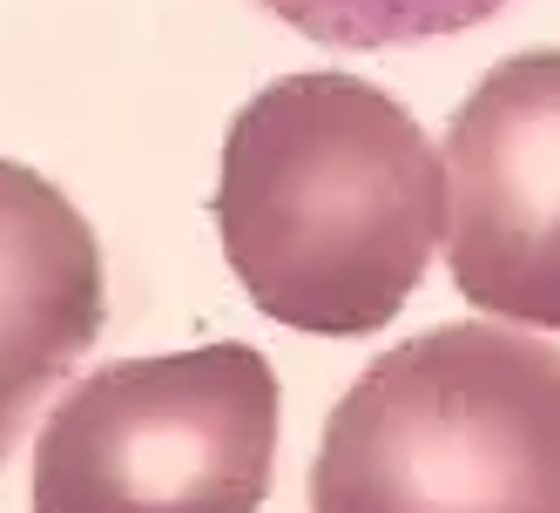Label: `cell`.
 I'll return each instance as SVG.
<instances>
[{
	"instance_id": "cell-1",
	"label": "cell",
	"mask_w": 560,
	"mask_h": 513,
	"mask_svg": "<svg viewBox=\"0 0 560 513\" xmlns=\"http://www.w3.org/2000/svg\"><path fill=\"white\" fill-rule=\"evenodd\" d=\"M217 236L264 318L372 338L446 244V155L358 74H284L223 136Z\"/></svg>"
},
{
	"instance_id": "cell-2",
	"label": "cell",
	"mask_w": 560,
	"mask_h": 513,
	"mask_svg": "<svg viewBox=\"0 0 560 513\" xmlns=\"http://www.w3.org/2000/svg\"><path fill=\"white\" fill-rule=\"evenodd\" d=\"M311 513H560V345L432 325L331 406Z\"/></svg>"
},
{
	"instance_id": "cell-3",
	"label": "cell",
	"mask_w": 560,
	"mask_h": 513,
	"mask_svg": "<svg viewBox=\"0 0 560 513\" xmlns=\"http://www.w3.org/2000/svg\"><path fill=\"white\" fill-rule=\"evenodd\" d=\"M277 412V372L250 345L115 359L55 399L34 513H257Z\"/></svg>"
},
{
	"instance_id": "cell-4",
	"label": "cell",
	"mask_w": 560,
	"mask_h": 513,
	"mask_svg": "<svg viewBox=\"0 0 560 513\" xmlns=\"http://www.w3.org/2000/svg\"><path fill=\"white\" fill-rule=\"evenodd\" d=\"M439 155L459 298L500 325L560 331V48L479 74Z\"/></svg>"
},
{
	"instance_id": "cell-5",
	"label": "cell",
	"mask_w": 560,
	"mask_h": 513,
	"mask_svg": "<svg viewBox=\"0 0 560 513\" xmlns=\"http://www.w3.org/2000/svg\"><path fill=\"white\" fill-rule=\"evenodd\" d=\"M102 244L68 196L0 163V466L102 338Z\"/></svg>"
},
{
	"instance_id": "cell-6",
	"label": "cell",
	"mask_w": 560,
	"mask_h": 513,
	"mask_svg": "<svg viewBox=\"0 0 560 513\" xmlns=\"http://www.w3.org/2000/svg\"><path fill=\"white\" fill-rule=\"evenodd\" d=\"M257 8L325 48H412L493 21L506 0H257Z\"/></svg>"
}]
</instances>
